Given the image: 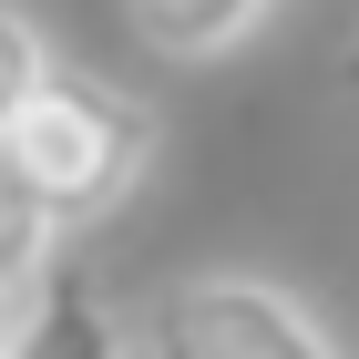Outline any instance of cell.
<instances>
[{
  "label": "cell",
  "instance_id": "obj_1",
  "mask_svg": "<svg viewBox=\"0 0 359 359\" xmlns=\"http://www.w3.org/2000/svg\"><path fill=\"white\" fill-rule=\"evenodd\" d=\"M11 154H21L31 185L52 195L62 226H83V216H103L113 195L154 165V113L123 83H103V72L52 62V83L31 93V113L11 123Z\"/></svg>",
  "mask_w": 359,
  "mask_h": 359
},
{
  "label": "cell",
  "instance_id": "obj_2",
  "mask_svg": "<svg viewBox=\"0 0 359 359\" xmlns=\"http://www.w3.org/2000/svg\"><path fill=\"white\" fill-rule=\"evenodd\" d=\"M154 349L165 359H349L308 298H287L277 277H247V267L185 277L154 308Z\"/></svg>",
  "mask_w": 359,
  "mask_h": 359
},
{
  "label": "cell",
  "instance_id": "obj_3",
  "mask_svg": "<svg viewBox=\"0 0 359 359\" xmlns=\"http://www.w3.org/2000/svg\"><path fill=\"white\" fill-rule=\"evenodd\" d=\"M0 359H134V349H123V318H113L103 287L72 277V267H52L21 298V318L0 329Z\"/></svg>",
  "mask_w": 359,
  "mask_h": 359
},
{
  "label": "cell",
  "instance_id": "obj_4",
  "mask_svg": "<svg viewBox=\"0 0 359 359\" xmlns=\"http://www.w3.org/2000/svg\"><path fill=\"white\" fill-rule=\"evenodd\" d=\"M52 236H62V216H52V195L21 175V154L0 144V298H31L41 277H52Z\"/></svg>",
  "mask_w": 359,
  "mask_h": 359
},
{
  "label": "cell",
  "instance_id": "obj_5",
  "mask_svg": "<svg viewBox=\"0 0 359 359\" xmlns=\"http://www.w3.org/2000/svg\"><path fill=\"white\" fill-rule=\"evenodd\" d=\"M134 21H144L154 52L205 62V52H236V41L267 21V0H134Z\"/></svg>",
  "mask_w": 359,
  "mask_h": 359
},
{
  "label": "cell",
  "instance_id": "obj_6",
  "mask_svg": "<svg viewBox=\"0 0 359 359\" xmlns=\"http://www.w3.org/2000/svg\"><path fill=\"white\" fill-rule=\"evenodd\" d=\"M52 83V52H41V31H31V11H11L0 0V144H11V123L31 113V93Z\"/></svg>",
  "mask_w": 359,
  "mask_h": 359
}]
</instances>
